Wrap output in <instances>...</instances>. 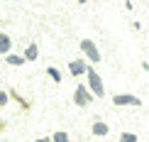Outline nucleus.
Segmentation results:
<instances>
[{"instance_id":"obj_1","label":"nucleus","mask_w":149,"mask_h":142,"mask_svg":"<svg viewBox=\"0 0 149 142\" xmlns=\"http://www.w3.org/2000/svg\"><path fill=\"white\" fill-rule=\"evenodd\" d=\"M86 76H88V88L93 91V96H95V98H103V96H105V86H103V78H100V73H98L95 69H93V66H88Z\"/></svg>"},{"instance_id":"obj_2","label":"nucleus","mask_w":149,"mask_h":142,"mask_svg":"<svg viewBox=\"0 0 149 142\" xmlns=\"http://www.w3.org/2000/svg\"><path fill=\"white\" fill-rule=\"evenodd\" d=\"M93 91L88 88V86H76V91H73V103H76V106H81V108H86V106H91V101H93Z\"/></svg>"},{"instance_id":"obj_8","label":"nucleus","mask_w":149,"mask_h":142,"mask_svg":"<svg viewBox=\"0 0 149 142\" xmlns=\"http://www.w3.org/2000/svg\"><path fill=\"white\" fill-rule=\"evenodd\" d=\"M37 57H39V47L37 44H29L27 49H24V59L27 61H37Z\"/></svg>"},{"instance_id":"obj_11","label":"nucleus","mask_w":149,"mask_h":142,"mask_svg":"<svg viewBox=\"0 0 149 142\" xmlns=\"http://www.w3.org/2000/svg\"><path fill=\"white\" fill-rule=\"evenodd\" d=\"M47 73L52 76V81H54V83H61V73L54 69V66H47Z\"/></svg>"},{"instance_id":"obj_12","label":"nucleus","mask_w":149,"mask_h":142,"mask_svg":"<svg viewBox=\"0 0 149 142\" xmlns=\"http://www.w3.org/2000/svg\"><path fill=\"white\" fill-rule=\"evenodd\" d=\"M120 142H139V140H137V135H134V132H122L120 135Z\"/></svg>"},{"instance_id":"obj_16","label":"nucleus","mask_w":149,"mask_h":142,"mask_svg":"<svg viewBox=\"0 0 149 142\" xmlns=\"http://www.w3.org/2000/svg\"><path fill=\"white\" fill-rule=\"evenodd\" d=\"M78 3H83V5H86V3H88V0H78Z\"/></svg>"},{"instance_id":"obj_6","label":"nucleus","mask_w":149,"mask_h":142,"mask_svg":"<svg viewBox=\"0 0 149 142\" xmlns=\"http://www.w3.org/2000/svg\"><path fill=\"white\" fill-rule=\"evenodd\" d=\"M10 49H12V39H10V34L0 32V57H8Z\"/></svg>"},{"instance_id":"obj_15","label":"nucleus","mask_w":149,"mask_h":142,"mask_svg":"<svg viewBox=\"0 0 149 142\" xmlns=\"http://www.w3.org/2000/svg\"><path fill=\"white\" fill-rule=\"evenodd\" d=\"M142 69H144V71L149 73V64H147V61H144V64H142Z\"/></svg>"},{"instance_id":"obj_7","label":"nucleus","mask_w":149,"mask_h":142,"mask_svg":"<svg viewBox=\"0 0 149 142\" xmlns=\"http://www.w3.org/2000/svg\"><path fill=\"white\" fill-rule=\"evenodd\" d=\"M91 132L95 135V137H105V135L110 132V125H108V122H100V120H98V122H93Z\"/></svg>"},{"instance_id":"obj_13","label":"nucleus","mask_w":149,"mask_h":142,"mask_svg":"<svg viewBox=\"0 0 149 142\" xmlns=\"http://www.w3.org/2000/svg\"><path fill=\"white\" fill-rule=\"evenodd\" d=\"M8 101H10L8 93H5V91H0V106H8Z\"/></svg>"},{"instance_id":"obj_10","label":"nucleus","mask_w":149,"mask_h":142,"mask_svg":"<svg viewBox=\"0 0 149 142\" xmlns=\"http://www.w3.org/2000/svg\"><path fill=\"white\" fill-rule=\"evenodd\" d=\"M52 140H54V142H71V140H69V132H64V130L54 132V135H52Z\"/></svg>"},{"instance_id":"obj_14","label":"nucleus","mask_w":149,"mask_h":142,"mask_svg":"<svg viewBox=\"0 0 149 142\" xmlns=\"http://www.w3.org/2000/svg\"><path fill=\"white\" fill-rule=\"evenodd\" d=\"M34 142H54L52 137H39V140H34Z\"/></svg>"},{"instance_id":"obj_5","label":"nucleus","mask_w":149,"mask_h":142,"mask_svg":"<svg viewBox=\"0 0 149 142\" xmlns=\"http://www.w3.org/2000/svg\"><path fill=\"white\" fill-rule=\"evenodd\" d=\"M69 71H71V76H83V73L88 71V64H86L83 59H73L69 64Z\"/></svg>"},{"instance_id":"obj_4","label":"nucleus","mask_w":149,"mask_h":142,"mask_svg":"<svg viewBox=\"0 0 149 142\" xmlns=\"http://www.w3.org/2000/svg\"><path fill=\"white\" fill-rule=\"evenodd\" d=\"M113 106H142V101L130 93H117V96H113Z\"/></svg>"},{"instance_id":"obj_9","label":"nucleus","mask_w":149,"mask_h":142,"mask_svg":"<svg viewBox=\"0 0 149 142\" xmlns=\"http://www.w3.org/2000/svg\"><path fill=\"white\" fill-rule=\"evenodd\" d=\"M5 61H8L10 66H22L27 59H24V57H17V54H8V57H5Z\"/></svg>"},{"instance_id":"obj_3","label":"nucleus","mask_w":149,"mask_h":142,"mask_svg":"<svg viewBox=\"0 0 149 142\" xmlns=\"http://www.w3.org/2000/svg\"><path fill=\"white\" fill-rule=\"evenodd\" d=\"M81 49H83V54L93 61V64H100L103 57H100V52H98V47H95L93 39H83V42H81Z\"/></svg>"}]
</instances>
